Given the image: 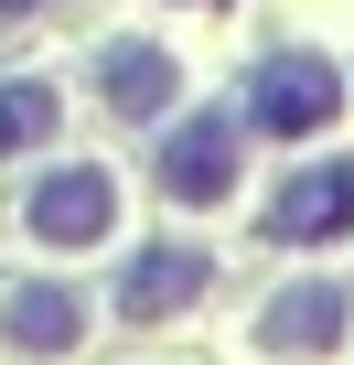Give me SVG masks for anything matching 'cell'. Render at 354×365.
I'll return each instance as SVG.
<instances>
[{"label": "cell", "mask_w": 354, "mask_h": 365, "mask_svg": "<svg viewBox=\"0 0 354 365\" xmlns=\"http://www.w3.org/2000/svg\"><path fill=\"white\" fill-rule=\"evenodd\" d=\"M236 118L226 108H204V118H183V129H172V150H161V194L172 205H226L236 194Z\"/></svg>", "instance_id": "3"}, {"label": "cell", "mask_w": 354, "mask_h": 365, "mask_svg": "<svg viewBox=\"0 0 354 365\" xmlns=\"http://www.w3.org/2000/svg\"><path fill=\"white\" fill-rule=\"evenodd\" d=\"M108 215H118V182L86 172V161H76V172H43L33 194H22V226H33L43 247H97Z\"/></svg>", "instance_id": "4"}, {"label": "cell", "mask_w": 354, "mask_h": 365, "mask_svg": "<svg viewBox=\"0 0 354 365\" xmlns=\"http://www.w3.org/2000/svg\"><path fill=\"white\" fill-rule=\"evenodd\" d=\"M97 97H108L118 118H161V108H172V54H161V43H108Z\"/></svg>", "instance_id": "8"}, {"label": "cell", "mask_w": 354, "mask_h": 365, "mask_svg": "<svg viewBox=\"0 0 354 365\" xmlns=\"http://www.w3.org/2000/svg\"><path fill=\"white\" fill-rule=\"evenodd\" d=\"M54 129V86L43 76H11V86H0V150H33Z\"/></svg>", "instance_id": "9"}, {"label": "cell", "mask_w": 354, "mask_h": 365, "mask_svg": "<svg viewBox=\"0 0 354 365\" xmlns=\"http://www.w3.org/2000/svg\"><path fill=\"white\" fill-rule=\"evenodd\" d=\"M0 11H33V0H0Z\"/></svg>", "instance_id": "10"}, {"label": "cell", "mask_w": 354, "mask_h": 365, "mask_svg": "<svg viewBox=\"0 0 354 365\" xmlns=\"http://www.w3.org/2000/svg\"><path fill=\"white\" fill-rule=\"evenodd\" d=\"M215 290V258L204 247H140L129 269H118V312L129 322H161V312H183V301H204Z\"/></svg>", "instance_id": "5"}, {"label": "cell", "mask_w": 354, "mask_h": 365, "mask_svg": "<svg viewBox=\"0 0 354 365\" xmlns=\"http://www.w3.org/2000/svg\"><path fill=\"white\" fill-rule=\"evenodd\" d=\"M0 333H11L22 354H76V344H86V312H76V290L33 279V290H11V312H0Z\"/></svg>", "instance_id": "7"}, {"label": "cell", "mask_w": 354, "mask_h": 365, "mask_svg": "<svg viewBox=\"0 0 354 365\" xmlns=\"http://www.w3.org/2000/svg\"><path fill=\"white\" fill-rule=\"evenodd\" d=\"M333 108H343V76L322 54H269L247 86V129H269V140H311V129H333Z\"/></svg>", "instance_id": "1"}, {"label": "cell", "mask_w": 354, "mask_h": 365, "mask_svg": "<svg viewBox=\"0 0 354 365\" xmlns=\"http://www.w3.org/2000/svg\"><path fill=\"white\" fill-rule=\"evenodd\" d=\"M333 333H343V290H333V279H290V290L269 301V322H258L269 354H322Z\"/></svg>", "instance_id": "6"}, {"label": "cell", "mask_w": 354, "mask_h": 365, "mask_svg": "<svg viewBox=\"0 0 354 365\" xmlns=\"http://www.w3.org/2000/svg\"><path fill=\"white\" fill-rule=\"evenodd\" d=\"M279 247H333L343 226H354V161H311V172H290L279 194H269V215H258Z\"/></svg>", "instance_id": "2"}]
</instances>
